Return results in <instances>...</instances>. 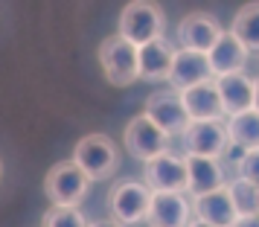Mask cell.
<instances>
[{
    "label": "cell",
    "mask_w": 259,
    "mask_h": 227,
    "mask_svg": "<svg viewBox=\"0 0 259 227\" xmlns=\"http://www.w3.org/2000/svg\"><path fill=\"white\" fill-rule=\"evenodd\" d=\"M0 172H3V166H0Z\"/></svg>",
    "instance_id": "cell-28"
},
{
    "label": "cell",
    "mask_w": 259,
    "mask_h": 227,
    "mask_svg": "<svg viewBox=\"0 0 259 227\" xmlns=\"http://www.w3.org/2000/svg\"><path fill=\"white\" fill-rule=\"evenodd\" d=\"M169 140H172V137L166 131H160L146 114H137V117L125 125V134H122L125 152H128L134 160H140V163L152 160V157L160 155V152H166V149H169Z\"/></svg>",
    "instance_id": "cell-7"
},
{
    "label": "cell",
    "mask_w": 259,
    "mask_h": 227,
    "mask_svg": "<svg viewBox=\"0 0 259 227\" xmlns=\"http://www.w3.org/2000/svg\"><path fill=\"white\" fill-rule=\"evenodd\" d=\"M233 227H259V215H239Z\"/></svg>",
    "instance_id": "cell-24"
},
{
    "label": "cell",
    "mask_w": 259,
    "mask_h": 227,
    "mask_svg": "<svg viewBox=\"0 0 259 227\" xmlns=\"http://www.w3.org/2000/svg\"><path fill=\"white\" fill-rule=\"evenodd\" d=\"M99 64L105 79L114 87H128L140 79V67H137V44H131L128 38L119 32L108 35L99 44Z\"/></svg>",
    "instance_id": "cell-1"
},
{
    "label": "cell",
    "mask_w": 259,
    "mask_h": 227,
    "mask_svg": "<svg viewBox=\"0 0 259 227\" xmlns=\"http://www.w3.org/2000/svg\"><path fill=\"white\" fill-rule=\"evenodd\" d=\"M143 184L152 192L157 190H169V192H187L189 187V172H187V160L172 155L169 149L154 155L152 160L143 163Z\"/></svg>",
    "instance_id": "cell-6"
},
{
    "label": "cell",
    "mask_w": 259,
    "mask_h": 227,
    "mask_svg": "<svg viewBox=\"0 0 259 227\" xmlns=\"http://www.w3.org/2000/svg\"><path fill=\"white\" fill-rule=\"evenodd\" d=\"M88 227H119V224H114V221H96V224H88Z\"/></svg>",
    "instance_id": "cell-27"
},
{
    "label": "cell",
    "mask_w": 259,
    "mask_h": 227,
    "mask_svg": "<svg viewBox=\"0 0 259 227\" xmlns=\"http://www.w3.org/2000/svg\"><path fill=\"white\" fill-rule=\"evenodd\" d=\"M247 56H250V53L245 50V44H242L230 29L222 32L219 41H215L210 47V53H207L212 79H215V76H227V73H245Z\"/></svg>",
    "instance_id": "cell-14"
},
{
    "label": "cell",
    "mask_w": 259,
    "mask_h": 227,
    "mask_svg": "<svg viewBox=\"0 0 259 227\" xmlns=\"http://www.w3.org/2000/svg\"><path fill=\"white\" fill-rule=\"evenodd\" d=\"M187 172H189V187L187 192L192 198L207 195V192L219 190L224 184V172L219 166L215 157H198V155H187Z\"/></svg>",
    "instance_id": "cell-18"
},
{
    "label": "cell",
    "mask_w": 259,
    "mask_h": 227,
    "mask_svg": "<svg viewBox=\"0 0 259 227\" xmlns=\"http://www.w3.org/2000/svg\"><path fill=\"white\" fill-rule=\"evenodd\" d=\"M230 187V195H233L236 213L239 215H259V184H250L245 178H236Z\"/></svg>",
    "instance_id": "cell-21"
},
{
    "label": "cell",
    "mask_w": 259,
    "mask_h": 227,
    "mask_svg": "<svg viewBox=\"0 0 259 227\" xmlns=\"http://www.w3.org/2000/svg\"><path fill=\"white\" fill-rule=\"evenodd\" d=\"M215 87L222 96V108L227 117L242 114L247 108H253V79L245 73H227V76H215Z\"/></svg>",
    "instance_id": "cell-17"
},
{
    "label": "cell",
    "mask_w": 259,
    "mask_h": 227,
    "mask_svg": "<svg viewBox=\"0 0 259 227\" xmlns=\"http://www.w3.org/2000/svg\"><path fill=\"white\" fill-rule=\"evenodd\" d=\"M181 137H184V152L198 157H222L230 146L222 120H189Z\"/></svg>",
    "instance_id": "cell-8"
},
{
    "label": "cell",
    "mask_w": 259,
    "mask_h": 227,
    "mask_svg": "<svg viewBox=\"0 0 259 227\" xmlns=\"http://www.w3.org/2000/svg\"><path fill=\"white\" fill-rule=\"evenodd\" d=\"M224 29L210 12H189L178 24V44L181 50H195V53H210V47L219 41Z\"/></svg>",
    "instance_id": "cell-11"
},
{
    "label": "cell",
    "mask_w": 259,
    "mask_h": 227,
    "mask_svg": "<svg viewBox=\"0 0 259 227\" xmlns=\"http://www.w3.org/2000/svg\"><path fill=\"white\" fill-rule=\"evenodd\" d=\"M230 32L245 44L247 53H259V0L256 3H245L236 12L233 24H230Z\"/></svg>",
    "instance_id": "cell-20"
},
{
    "label": "cell",
    "mask_w": 259,
    "mask_h": 227,
    "mask_svg": "<svg viewBox=\"0 0 259 227\" xmlns=\"http://www.w3.org/2000/svg\"><path fill=\"white\" fill-rule=\"evenodd\" d=\"M192 213H195V218L207 221V224H215V227H233V221L239 218L227 184H222L219 190L207 192V195L192 198Z\"/></svg>",
    "instance_id": "cell-13"
},
{
    "label": "cell",
    "mask_w": 259,
    "mask_h": 227,
    "mask_svg": "<svg viewBox=\"0 0 259 227\" xmlns=\"http://www.w3.org/2000/svg\"><path fill=\"white\" fill-rule=\"evenodd\" d=\"M181 99H184V108H187L189 120H224L222 108V96H219V87H215V79H207L201 84H192L187 90H178Z\"/></svg>",
    "instance_id": "cell-15"
},
{
    "label": "cell",
    "mask_w": 259,
    "mask_h": 227,
    "mask_svg": "<svg viewBox=\"0 0 259 227\" xmlns=\"http://www.w3.org/2000/svg\"><path fill=\"white\" fill-rule=\"evenodd\" d=\"M41 227H88V218L79 207H50L41 215Z\"/></svg>",
    "instance_id": "cell-22"
},
{
    "label": "cell",
    "mask_w": 259,
    "mask_h": 227,
    "mask_svg": "<svg viewBox=\"0 0 259 227\" xmlns=\"http://www.w3.org/2000/svg\"><path fill=\"white\" fill-rule=\"evenodd\" d=\"M91 178L73 160H61L47 172L44 178V192L53 207H79L88 195Z\"/></svg>",
    "instance_id": "cell-5"
},
{
    "label": "cell",
    "mask_w": 259,
    "mask_h": 227,
    "mask_svg": "<svg viewBox=\"0 0 259 227\" xmlns=\"http://www.w3.org/2000/svg\"><path fill=\"white\" fill-rule=\"evenodd\" d=\"M143 114H146L160 131L169 134V137L184 134V128L189 125V114H187L184 99H181L178 90H157V94H152L146 99Z\"/></svg>",
    "instance_id": "cell-9"
},
{
    "label": "cell",
    "mask_w": 259,
    "mask_h": 227,
    "mask_svg": "<svg viewBox=\"0 0 259 227\" xmlns=\"http://www.w3.org/2000/svg\"><path fill=\"white\" fill-rule=\"evenodd\" d=\"M73 163L91 180H108L117 172V146L105 134H84L73 149Z\"/></svg>",
    "instance_id": "cell-2"
},
{
    "label": "cell",
    "mask_w": 259,
    "mask_h": 227,
    "mask_svg": "<svg viewBox=\"0 0 259 227\" xmlns=\"http://www.w3.org/2000/svg\"><path fill=\"white\" fill-rule=\"evenodd\" d=\"M187 227H215V224H207V221H201V218H189Z\"/></svg>",
    "instance_id": "cell-26"
},
{
    "label": "cell",
    "mask_w": 259,
    "mask_h": 227,
    "mask_svg": "<svg viewBox=\"0 0 259 227\" xmlns=\"http://www.w3.org/2000/svg\"><path fill=\"white\" fill-rule=\"evenodd\" d=\"M253 111H259V79L253 82Z\"/></svg>",
    "instance_id": "cell-25"
},
{
    "label": "cell",
    "mask_w": 259,
    "mask_h": 227,
    "mask_svg": "<svg viewBox=\"0 0 259 227\" xmlns=\"http://www.w3.org/2000/svg\"><path fill=\"white\" fill-rule=\"evenodd\" d=\"M149 198H152V190L140 184L134 178H125L114 184L111 192H108V210H111V218L114 224L119 227H134L146 221V210H149Z\"/></svg>",
    "instance_id": "cell-3"
},
{
    "label": "cell",
    "mask_w": 259,
    "mask_h": 227,
    "mask_svg": "<svg viewBox=\"0 0 259 227\" xmlns=\"http://www.w3.org/2000/svg\"><path fill=\"white\" fill-rule=\"evenodd\" d=\"M227 140L239 149H259V111L253 108H247L242 114H233V117H227Z\"/></svg>",
    "instance_id": "cell-19"
},
{
    "label": "cell",
    "mask_w": 259,
    "mask_h": 227,
    "mask_svg": "<svg viewBox=\"0 0 259 227\" xmlns=\"http://www.w3.org/2000/svg\"><path fill=\"white\" fill-rule=\"evenodd\" d=\"M172 56H175V47L163 35L140 44L137 47L140 79H146V82H163L166 76H169V67H172Z\"/></svg>",
    "instance_id": "cell-16"
},
{
    "label": "cell",
    "mask_w": 259,
    "mask_h": 227,
    "mask_svg": "<svg viewBox=\"0 0 259 227\" xmlns=\"http://www.w3.org/2000/svg\"><path fill=\"white\" fill-rule=\"evenodd\" d=\"M236 178H245L250 184H259V149H250L236 163Z\"/></svg>",
    "instance_id": "cell-23"
},
{
    "label": "cell",
    "mask_w": 259,
    "mask_h": 227,
    "mask_svg": "<svg viewBox=\"0 0 259 227\" xmlns=\"http://www.w3.org/2000/svg\"><path fill=\"white\" fill-rule=\"evenodd\" d=\"M207 79H212L207 53L175 50V56H172V67H169V76H166V82L172 84V90H187V87L207 82Z\"/></svg>",
    "instance_id": "cell-12"
},
{
    "label": "cell",
    "mask_w": 259,
    "mask_h": 227,
    "mask_svg": "<svg viewBox=\"0 0 259 227\" xmlns=\"http://www.w3.org/2000/svg\"><path fill=\"white\" fill-rule=\"evenodd\" d=\"M189 213H192V201L187 198V192L157 190L149 198L146 221L149 227H187Z\"/></svg>",
    "instance_id": "cell-10"
},
{
    "label": "cell",
    "mask_w": 259,
    "mask_h": 227,
    "mask_svg": "<svg viewBox=\"0 0 259 227\" xmlns=\"http://www.w3.org/2000/svg\"><path fill=\"white\" fill-rule=\"evenodd\" d=\"M163 9L154 0H131L128 6L119 15L117 32L122 38H128L131 44H146L152 38L163 35Z\"/></svg>",
    "instance_id": "cell-4"
}]
</instances>
